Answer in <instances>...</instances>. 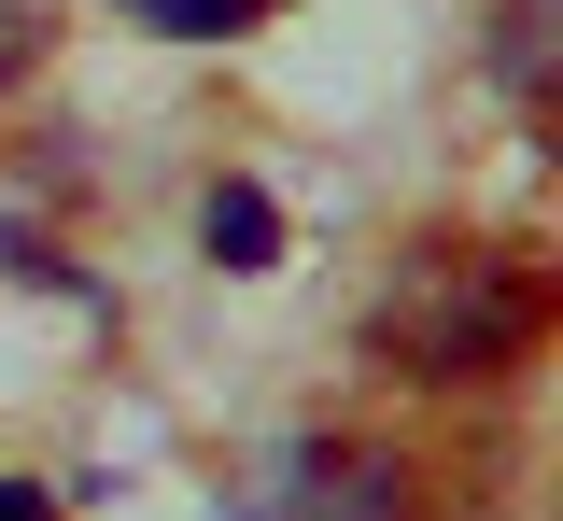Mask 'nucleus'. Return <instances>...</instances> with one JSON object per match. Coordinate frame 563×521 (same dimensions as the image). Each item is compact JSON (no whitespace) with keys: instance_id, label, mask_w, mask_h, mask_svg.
Here are the masks:
<instances>
[{"instance_id":"nucleus-1","label":"nucleus","mask_w":563,"mask_h":521,"mask_svg":"<svg viewBox=\"0 0 563 521\" xmlns=\"http://www.w3.org/2000/svg\"><path fill=\"white\" fill-rule=\"evenodd\" d=\"M536 324H550V297H536V268H521L507 240H409L395 282H380V310H366L380 367L437 380V395H451V380H507L536 353Z\"/></svg>"},{"instance_id":"nucleus-2","label":"nucleus","mask_w":563,"mask_h":521,"mask_svg":"<svg viewBox=\"0 0 563 521\" xmlns=\"http://www.w3.org/2000/svg\"><path fill=\"white\" fill-rule=\"evenodd\" d=\"M254 521H409V465L366 437H296Z\"/></svg>"},{"instance_id":"nucleus-3","label":"nucleus","mask_w":563,"mask_h":521,"mask_svg":"<svg viewBox=\"0 0 563 521\" xmlns=\"http://www.w3.org/2000/svg\"><path fill=\"white\" fill-rule=\"evenodd\" d=\"M493 85L550 128V85H563V0H493Z\"/></svg>"},{"instance_id":"nucleus-4","label":"nucleus","mask_w":563,"mask_h":521,"mask_svg":"<svg viewBox=\"0 0 563 521\" xmlns=\"http://www.w3.org/2000/svg\"><path fill=\"white\" fill-rule=\"evenodd\" d=\"M198 240H211V268H268V254H282V212H268V184H211Z\"/></svg>"},{"instance_id":"nucleus-5","label":"nucleus","mask_w":563,"mask_h":521,"mask_svg":"<svg viewBox=\"0 0 563 521\" xmlns=\"http://www.w3.org/2000/svg\"><path fill=\"white\" fill-rule=\"evenodd\" d=\"M141 29H169V43H225V29H254V0H128Z\"/></svg>"},{"instance_id":"nucleus-6","label":"nucleus","mask_w":563,"mask_h":521,"mask_svg":"<svg viewBox=\"0 0 563 521\" xmlns=\"http://www.w3.org/2000/svg\"><path fill=\"white\" fill-rule=\"evenodd\" d=\"M0 521H57V508H43V479H0Z\"/></svg>"}]
</instances>
